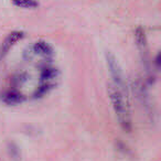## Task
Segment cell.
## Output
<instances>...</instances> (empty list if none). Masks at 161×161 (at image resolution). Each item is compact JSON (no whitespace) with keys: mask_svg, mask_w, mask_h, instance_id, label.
<instances>
[{"mask_svg":"<svg viewBox=\"0 0 161 161\" xmlns=\"http://www.w3.org/2000/svg\"><path fill=\"white\" fill-rule=\"evenodd\" d=\"M58 75V71L53 67H44L41 72V80L42 82H50V80L54 78Z\"/></svg>","mask_w":161,"mask_h":161,"instance_id":"9c48e42d","label":"cell"},{"mask_svg":"<svg viewBox=\"0 0 161 161\" xmlns=\"http://www.w3.org/2000/svg\"><path fill=\"white\" fill-rule=\"evenodd\" d=\"M1 99H3V103H6L7 105L10 106H16L19 105V104L23 103L25 101V97L22 93L18 92V91H8V92H5L1 96Z\"/></svg>","mask_w":161,"mask_h":161,"instance_id":"277c9868","label":"cell"},{"mask_svg":"<svg viewBox=\"0 0 161 161\" xmlns=\"http://www.w3.org/2000/svg\"><path fill=\"white\" fill-rule=\"evenodd\" d=\"M108 94H109L110 102H112L119 125L125 131H130L132 128L131 116H130L129 106H128L125 96L118 90V87H115L113 85H108Z\"/></svg>","mask_w":161,"mask_h":161,"instance_id":"6da1fadb","label":"cell"},{"mask_svg":"<svg viewBox=\"0 0 161 161\" xmlns=\"http://www.w3.org/2000/svg\"><path fill=\"white\" fill-rule=\"evenodd\" d=\"M11 1L14 6L25 9H33L39 7V3L36 0H11Z\"/></svg>","mask_w":161,"mask_h":161,"instance_id":"ba28073f","label":"cell"},{"mask_svg":"<svg viewBox=\"0 0 161 161\" xmlns=\"http://www.w3.org/2000/svg\"><path fill=\"white\" fill-rule=\"evenodd\" d=\"M23 36H25V32H22V31H14L6 36L3 42L0 44V61L5 58V56L8 54L10 49H11L18 41L23 39Z\"/></svg>","mask_w":161,"mask_h":161,"instance_id":"3957f363","label":"cell"},{"mask_svg":"<svg viewBox=\"0 0 161 161\" xmlns=\"http://www.w3.org/2000/svg\"><path fill=\"white\" fill-rule=\"evenodd\" d=\"M8 153L14 161H18L20 159V149L14 142L8 143Z\"/></svg>","mask_w":161,"mask_h":161,"instance_id":"30bf717a","label":"cell"},{"mask_svg":"<svg viewBox=\"0 0 161 161\" xmlns=\"http://www.w3.org/2000/svg\"><path fill=\"white\" fill-rule=\"evenodd\" d=\"M160 53H158L157 54V56H156V61H154V63H156V66L157 67H160Z\"/></svg>","mask_w":161,"mask_h":161,"instance_id":"8fae6325","label":"cell"},{"mask_svg":"<svg viewBox=\"0 0 161 161\" xmlns=\"http://www.w3.org/2000/svg\"><path fill=\"white\" fill-rule=\"evenodd\" d=\"M106 62H107L108 69H109V72L112 74L114 82L117 84V86H119L120 88H124L125 87V80H124L123 71H121L116 58L110 52H106Z\"/></svg>","mask_w":161,"mask_h":161,"instance_id":"7a4b0ae2","label":"cell"},{"mask_svg":"<svg viewBox=\"0 0 161 161\" xmlns=\"http://www.w3.org/2000/svg\"><path fill=\"white\" fill-rule=\"evenodd\" d=\"M135 39H136V43L138 45L140 53L142 58H148V45H147V39H146V33L143 31L142 28H137L135 31Z\"/></svg>","mask_w":161,"mask_h":161,"instance_id":"8992f818","label":"cell"},{"mask_svg":"<svg viewBox=\"0 0 161 161\" xmlns=\"http://www.w3.org/2000/svg\"><path fill=\"white\" fill-rule=\"evenodd\" d=\"M53 87H54V84L50 83V82H42V84L34 92V98H41V97H43Z\"/></svg>","mask_w":161,"mask_h":161,"instance_id":"52a82bcc","label":"cell"},{"mask_svg":"<svg viewBox=\"0 0 161 161\" xmlns=\"http://www.w3.org/2000/svg\"><path fill=\"white\" fill-rule=\"evenodd\" d=\"M31 49L33 54H38V55L44 56V58H50L54 54L53 47L45 41H38L36 43H34Z\"/></svg>","mask_w":161,"mask_h":161,"instance_id":"5b68a950","label":"cell"}]
</instances>
